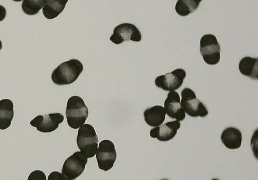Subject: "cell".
<instances>
[{
    "label": "cell",
    "instance_id": "cell-1",
    "mask_svg": "<svg viewBox=\"0 0 258 180\" xmlns=\"http://www.w3.org/2000/svg\"><path fill=\"white\" fill-rule=\"evenodd\" d=\"M84 70L79 60L71 59L59 64L52 73L51 78L55 84L63 86L73 84Z\"/></svg>",
    "mask_w": 258,
    "mask_h": 180
},
{
    "label": "cell",
    "instance_id": "cell-2",
    "mask_svg": "<svg viewBox=\"0 0 258 180\" xmlns=\"http://www.w3.org/2000/svg\"><path fill=\"white\" fill-rule=\"evenodd\" d=\"M67 121L71 128L79 129L85 124L89 116L88 108L79 96L69 98L66 111Z\"/></svg>",
    "mask_w": 258,
    "mask_h": 180
},
{
    "label": "cell",
    "instance_id": "cell-3",
    "mask_svg": "<svg viewBox=\"0 0 258 180\" xmlns=\"http://www.w3.org/2000/svg\"><path fill=\"white\" fill-rule=\"evenodd\" d=\"M98 144V137L94 127L86 124L81 126L77 137V145L81 153L87 158H93Z\"/></svg>",
    "mask_w": 258,
    "mask_h": 180
},
{
    "label": "cell",
    "instance_id": "cell-4",
    "mask_svg": "<svg viewBox=\"0 0 258 180\" xmlns=\"http://www.w3.org/2000/svg\"><path fill=\"white\" fill-rule=\"evenodd\" d=\"M181 106L185 114L191 117L204 118L209 115L206 106L197 99L195 92L188 87L182 90Z\"/></svg>",
    "mask_w": 258,
    "mask_h": 180
},
{
    "label": "cell",
    "instance_id": "cell-5",
    "mask_svg": "<svg viewBox=\"0 0 258 180\" xmlns=\"http://www.w3.org/2000/svg\"><path fill=\"white\" fill-rule=\"evenodd\" d=\"M200 52L204 61L209 65H216L220 61L221 47L217 38L213 34H207L200 40Z\"/></svg>",
    "mask_w": 258,
    "mask_h": 180
},
{
    "label": "cell",
    "instance_id": "cell-6",
    "mask_svg": "<svg viewBox=\"0 0 258 180\" xmlns=\"http://www.w3.org/2000/svg\"><path fill=\"white\" fill-rule=\"evenodd\" d=\"M80 151L76 152L64 161L61 174L66 180H75L84 172L88 160Z\"/></svg>",
    "mask_w": 258,
    "mask_h": 180
},
{
    "label": "cell",
    "instance_id": "cell-7",
    "mask_svg": "<svg viewBox=\"0 0 258 180\" xmlns=\"http://www.w3.org/2000/svg\"><path fill=\"white\" fill-rule=\"evenodd\" d=\"M117 158L114 143L109 140L101 141L98 144L96 159L98 167L104 171L111 169Z\"/></svg>",
    "mask_w": 258,
    "mask_h": 180
},
{
    "label": "cell",
    "instance_id": "cell-8",
    "mask_svg": "<svg viewBox=\"0 0 258 180\" xmlns=\"http://www.w3.org/2000/svg\"><path fill=\"white\" fill-rule=\"evenodd\" d=\"M185 77V70L181 68L176 69L172 72L159 76L155 79V84L159 88L165 91L175 92L181 87Z\"/></svg>",
    "mask_w": 258,
    "mask_h": 180
},
{
    "label": "cell",
    "instance_id": "cell-9",
    "mask_svg": "<svg viewBox=\"0 0 258 180\" xmlns=\"http://www.w3.org/2000/svg\"><path fill=\"white\" fill-rule=\"evenodd\" d=\"M110 40L116 45H120L124 41L129 40L140 42L142 41V34L135 25L122 24L115 28Z\"/></svg>",
    "mask_w": 258,
    "mask_h": 180
},
{
    "label": "cell",
    "instance_id": "cell-10",
    "mask_svg": "<svg viewBox=\"0 0 258 180\" xmlns=\"http://www.w3.org/2000/svg\"><path fill=\"white\" fill-rule=\"evenodd\" d=\"M64 121L63 115L56 113V114H50L44 115H39L32 119L30 124L36 128L37 130L42 133H50L56 130Z\"/></svg>",
    "mask_w": 258,
    "mask_h": 180
},
{
    "label": "cell",
    "instance_id": "cell-11",
    "mask_svg": "<svg viewBox=\"0 0 258 180\" xmlns=\"http://www.w3.org/2000/svg\"><path fill=\"white\" fill-rule=\"evenodd\" d=\"M166 114L170 119H176L177 121H183L186 114L181 106L180 97L176 91L170 92L164 103Z\"/></svg>",
    "mask_w": 258,
    "mask_h": 180
},
{
    "label": "cell",
    "instance_id": "cell-12",
    "mask_svg": "<svg viewBox=\"0 0 258 180\" xmlns=\"http://www.w3.org/2000/svg\"><path fill=\"white\" fill-rule=\"evenodd\" d=\"M180 127L181 124L179 121L169 122L152 129L150 131V136L161 142L170 141L176 135L177 131Z\"/></svg>",
    "mask_w": 258,
    "mask_h": 180
},
{
    "label": "cell",
    "instance_id": "cell-13",
    "mask_svg": "<svg viewBox=\"0 0 258 180\" xmlns=\"http://www.w3.org/2000/svg\"><path fill=\"white\" fill-rule=\"evenodd\" d=\"M221 140L227 148L238 149L241 145V132L238 129L232 127L226 128L221 136Z\"/></svg>",
    "mask_w": 258,
    "mask_h": 180
},
{
    "label": "cell",
    "instance_id": "cell-14",
    "mask_svg": "<svg viewBox=\"0 0 258 180\" xmlns=\"http://www.w3.org/2000/svg\"><path fill=\"white\" fill-rule=\"evenodd\" d=\"M144 116L145 121L149 126L154 128L160 126L165 120V108L161 106H153L145 110Z\"/></svg>",
    "mask_w": 258,
    "mask_h": 180
},
{
    "label": "cell",
    "instance_id": "cell-15",
    "mask_svg": "<svg viewBox=\"0 0 258 180\" xmlns=\"http://www.w3.org/2000/svg\"><path fill=\"white\" fill-rule=\"evenodd\" d=\"M14 118V104L10 99L0 101V129L6 130L11 126Z\"/></svg>",
    "mask_w": 258,
    "mask_h": 180
},
{
    "label": "cell",
    "instance_id": "cell-16",
    "mask_svg": "<svg viewBox=\"0 0 258 180\" xmlns=\"http://www.w3.org/2000/svg\"><path fill=\"white\" fill-rule=\"evenodd\" d=\"M68 0H47L42 9L43 15L48 20L54 19L63 12Z\"/></svg>",
    "mask_w": 258,
    "mask_h": 180
},
{
    "label": "cell",
    "instance_id": "cell-17",
    "mask_svg": "<svg viewBox=\"0 0 258 180\" xmlns=\"http://www.w3.org/2000/svg\"><path fill=\"white\" fill-rule=\"evenodd\" d=\"M239 70L242 75L257 80L258 59L245 57L241 59L239 64Z\"/></svg>",
    "mask_w": 258,
    "mask_h": 180
},
{
    "label": "cell",
    "instance_id": "cell-18",
    "mask_svg": "<svg viewBox=\"0 0 258 180\" xmlns=\"http://www.w3.org/2000/svg\"><path fill=\"white\" fill-rule=\"evenodd\" d=\"M202 0L199 1H195V0H178L177 2L175 9L176 13L179 16H187L190 14L195 12L199 8L200 4L201 3Z\"/></svg>",
    "mask_w": 258,
    "mask_h": 180
},
{
    "label": "cell",
    "instance_id": "cell-19",
    "mask_svg": "<svg viewBox=\"0 0 258 180\" xmlns=\"http://www.w3.org/2000/svg\"><path fill=\"white\" fill-rule=\"evenodd\" d=\"M47 0H24L22 2V11L29 16L37 15L44 7Z\"/></svg>",
    "mask_w": 258,
    "mask_h": 180
},
{
    "label": "cell",
    "instance_id": "cell-20",
    "mask_svg": "<svg viewBox=\"0 0 258 180\" xmlns=\"http://www.w3.org/2000/svg\"><path fill=\"white\" fill-rule=\"evenodd\" d=\"M27 180H47L44 172L40 170H36L30 174Z\"/></svg>",
    "mask_w": 258,
    "mask_h": 180
},
{
    "label": "cell",
    "instance_id": "cell-21",
    "mask_svg": "<svg viewBox=\"0 0 258 180\" xmlns=\"http://www.w3.org/2000/svg\"><path fill=\"white\" fill-rule=\"evenodd\" d=\"M47 180H66L64 179L61 173L57 171H54L50 173Z\"/></svg>",
    "mask_w": 258,
    "mask_h": 180
},
{
    "label": "cell",
    "instance_id": "cell-22",
    "mask_svg": "<svg viewBox=\"0 0 258 180\" xmlns=\"http://www.w3.org/2000/svg\"><path fill=\"white\" fill-rule=\"evenodd\" d=\"M7 11L4 6H0V22H2L6 18Z\"/></svg>",
    "mask_w": 258,
    "mask_h": 180
},
{
    "label": "cell",
    "instance_id": "cell-23",
    "mask_svg": "<svg viewBox=\"0 0 258 180\" xmlns=\"http://www.w3.org/2000/svg\"><path fill=\"white\" fill-rule=\"evenodd\" d=\"M2 49V41L0 40V51H1Z\"/></svg>",
    "mask_w": 258,
    "mask_h": 180
},
{
    "label": "cell",
    "instance_id": "cell-24",
    "mask_svg": "<svg viewBox=\"0 0 258 180\" xmlns=\"http://www.w3.org/2000/svg\"><path fill=\"white\" fill-rule=\"evenodd\" d=\"M212 180H220V179H216V178H214V179H213Z\"/></svg>",
    "mask_w": 258,
    "mask_h": 180
},
{
    "label": "cell",
    "instance_id": "cell-25",
    "mask_svg": "<svg viewBox=\"0 0 258 180\" xmlns=\"http://www.w3.org/2000/svg\"><path fill=\"white\" fill-rule=\"evenodd\" d=\"M161 180H169V179H161Z\"/></svg>",
    "mask_w": 258,
    "mask_h": 180
}]
</instances>
